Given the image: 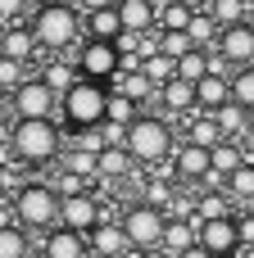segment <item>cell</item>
<instances>
[{
	"label": "cell",
	"instance_id": "b9f144b4",
	"mask_svg": "<svg viewBox=\"0 0 254 258\" xmlns=\"http://www.w3.org/2000/svg\"><path fill=\"white\" fill-rule=\"evenodd\" d=\"M9 141H14V122L0 118V150H9Z\"/></svg>",
	"mask_w": 254,
	"mask_h": 258
},
{
	"label": "cell",
	"instance_id": "7402d4cb",
	"mask_svg": "<svg viewBox=\"0 0 254 258\" xmlns=\"http://www.w3.org/2000/svg\"><path fill=\"white\" fill-rule=\"evenodd\" d=\"M218 36H223V27L209 18V9H195V18H191V27H186V41L195 45V50H205V54H214V45H218Z\"/></svg>",
	"mask_w": 254,
	"mask_h": 258
},
{
	"label": "cell",
	"instance_id": "7bdbcfd3",
	"mask_svg": "<svg viewBox=\"0 0 254 258\" xmlns=\"http://www.w3.org/2000/svg\"><path fill=\"white\" fill-rule=\"evenodd\" d=\"M177 258H214V254H209V249H205V245H191V249H186V254H177Z\"/></svg>",
	"mask_w": 254,
	"mask_h": 258
},
{
	"label": "cell",
	"instance_id": "30bf717a",
	"mask_svg": "<svg viewBox=\"0 0 254 258\" xmlns=\"http://www.w3.org/2000/svg\"><path fill=\"white\" fill-rule=\"evenodd\" d=\"M214 63H218V68H232V73L254 68V27H250V23L227 27V32L218 36V45H214Z\"/></svg>",
	"mask_w": 254,
	"mask_h": 258
},
{
	"label": "cell",
	"instance_id": "60d3db41",
	"mask_svg": "<svg viewBox=\"0 0 254 258\" xmlns=\"http://www.w3.org/2000/svg\"><path fill=\"white\" fill-rule=\"evenodd\" d=\"M241 249H254V213H241Z\"/></svg>",
	"mask_w": 254,
	"mask_h": 258
},
{
	"label": "cell",
	"instance_id": "4316f807",
	"mask_svg": "<svg viewBox=\"0 0 254 258\" xmlns=\"http://www.w3.org/2000/svg\"><path fill=\"white\" fill-rule=\"evenodd\" d=\"M223 141H227V136L218 132V122H214L209 113H205V118H195V122L186 127V145H200V150H209V154H214Z\"/></svg>",
	"mask_w": 254,
	"mask_h": 258
},
{
	"label": "cell",
	"instance_id": "681fc988",
	"mask_svg": "<svg viewBox=\"0 0 254 258\" xmlns=\"http://www.w3.org/2000/svg\"><path fill=\"white\" fill-rule=\"evenodd\" d=\"M236 258H241V254H236Z\"/></svg>",
	"mask_w": 254,
	"mask_h": 258
},
{
	"label": "cell",
	"instance_id": "2e32d148",
	"mask_svg": "<svg viewBox=\"0 0 254 258\" xmlns=\"http://www.w3.org/2000/svg\"><path fill=\"white\" fill-rule=\"evenodd\" d=\"M223 104H232V77H227V73H209V77L195 86V109L214 118Z\"/></svg>",
	"mask_w": 254,
	"mask_h": 258
},
{
	"label": "cell",
	"instance_id": "ab89813d",
	"mask_svg": "<svg viewBox=\"0 0 254 258\" xmlns=\"http://www.w3.org/2000/svg\"><path fill=\"white\" fill-rule=\"evenodd\" d=\"M23 82H27V68H23V63H9V59H0V95H14Z\"/></svg>",
	"mask_w": 254,
	"mask_h": 258
},
{
	"label": "cell",
	"instance_id": "f546056e",
	"mask_svg": "<svg viewBox=\"0 0 254 258\" xmlns=\"http://www.w3.org/2000/svg\"><path fill=\"white\" fill-rule=\"evenodd\" d=\"M0 258H32V240L18 222L0 227Z\"/></svg>",
	"mask_w": 254,
	"mask_h": 258
},
{
	"label": "cell",
	"instance_id": "5bb4252c",
	"mask_svg": "<svg viewBox=\"0 0 254 258\" xmlns=\"http://www.w3.org/2000/svg\"><path fill=\"white\" fill-rule=\"evenodd\" d=\"M118 18H123V32H132V36L159 32V5L155 0H118Z\"/></svg>",
	"mask_w": 254,
	"mask_h": 258
},
{
	"label": "cell",
	"instance_id": "bcb514c9",
	"mask_svg": "<svg viewBox=\"0 0 254 258\" xmlns=\"http://www.w3.org/2000/svg\"><path fill=\"white\" fill-rule=\"evenodd\" d=\"M245 141H250V145H254V118H250V136H245Z\"/></svg>",
	"mask_w": 254,
	"mask_h": 258
},
{
	"label": "cell",
	"instance_id": "3957f363",
	"mask_svg": "<svg viewBox=\"0 0 254 258\" xmlns=\"http://www.w3.org/2000/svg\"><path fill=\"white\" fill-rule=\"evenodd\" d=\"M9 209H14V222L32 236V231H55L59 227V213H64V195L55 190V186H45V181H27V186H18V195L9 200Z\"/></svg>",
	"mask_w": 254,
	"mask_h": 258
},
{
	"label": "cell",
	"instance_id": "d590c367",
	"mask_svg": "<svg viewBox=\"0 0 254 258\" xmlns=\"http://www.w3.org/2000/svg\"><path fill=\"white\" fill-rule=\"evenodd\" d=\"M132 172V154L127 150H105L100 154V177L105 181H118V177H127Z\"/></svg>",
	"mask_w": 254,
	"mask_h": 258
},
{
	"label": "cell",
	"instance_id": "cb8c5ba5",
	"mask_svg": "<svg viewBox=\"0 0 254 258\" xmlns=\"http://www.w3.org/2000/svg\"><path fill=\"white\" fill-rule=\"evenodd\" d=\"M141 73H145V82H150L155 91H164L168 82H177V59H168V54L150 50V54L141 59Z\"/></svg>",
	"mask_w": 254,
	"mask_h": 258
},
{
	"label": "cell",
	"instance_id": "7a4b0ae2",
	"mask_svg": "<svg viewBox=\"0 0 254 258\" xmlns=\"http://www.w3.org/2000/svg\"><path fill=\"white\" fill-rule=\"evenodd\" d=\"M64 122L55 118H41V122H14V141H9V154L27 168H41V163H55L64 154Z\"/></svg>",
	"mask_w": 254,
	"mask_h": 258
},
{
	"label": "cell",
	"instance_id": "d4e9b609",
	"mask_svg": "<svg viewBox=\"0 0 254 258\" xmlns=\"http://www.w3.org/2000/svg\"><path fill=\"white\" fill-rule=\"evenodd\" d=\"M205 9H209V18H214L223 32H227V27H241V23H250V5H245V0H209Z\"/></svg>",
	"mask_w": 254,
	"mask_h": 258
},
{
	"label": "cell",
	"instance_id": "f35d334b",
	"mask_svg": "<svg viewBox=\"0 0 254 258\" xmlns=\"http://www.w3.org/2000/svg\"><path fill=\"white\" fill-rule=\"evenodd\" d=\"M232 100H236L241 109H250V113H254V68L232 73Z\"/></svg>",
	"mask_w": 254,
	"mask_h": 258
},
{
	"label": "cell",
	"instance_id": "c3c4849f",
	"mask_svg": "<svg viewBox=\"0 0 254 258\" xmlns=\"http://www.w3.org/2000/svg\"><path fill=\"white\" fill-rule=\"evenodd\" d=\"M241 258H254V249H241Z\"/></svg>",
	"mask_w": 254,
	"mask_h": 258
},
{
	"label": "cell",
	"instance_id": "74e56055",
	"mask_svg": "<svg viewBox=\"0 0 254 258\" xmlns=\"http://www.w3.org/2000/svg\"><path fill=\"white\" fill-rule=\"evenodd\" d=\"M64 163H68V177H73V181H77V177H100V154L68 150V154H64Z\"/></svg>",
	"mask_w": 254,
	"mask_h": 258
},
{
	"label": "cell",
	"instance_id": "f6af8a7d",
	"mask_svg": "<svg viewBox=\"0 0 254 258\" xmlns=\"http://www.w3.org/2000/svg\"><path fill=\"white\" fill-rule=\"evenodd\" d=\"M5 204H9V200H5V181H0V209H5Z\"/></svg>",
	"mask_w": 254,
	"mask_h": 258
},
{
	"label": "cell",
	"instance_id": "d6986e66",
	"mask_svg": "<svg viewBox=\"0 0 254 258\" xmlns=\"http://www.w3.org/2000/svg\"><path fill=\"white\" fill-rule=\"evenodd\" d=\"M177 200H182V190H177V177H150V181L141 186V204H150V209H164V213H173V209H177Z\"/></svg>",
	"mask_w": 254,
	"mask_h": 258
},
{
	"label": "cell",
	"instance_id": "83f0119b",
	"mask_svg": "<svg viewBox=\"0 0 254 258\" xmlns=\"http://www.w3.org/2000/svg\"><path fill=\"white\" fill-rule=\"evenodd\" d=\"M191 18H195V5H182V0L159 5V32H186Z\"/></svg>",
	"mask_w": 254,
	"mask_h": 258
},
{
	"label": "cell",
	"instance_id": "ac0fdd59",
	"mask_svg": "<svg viewBox=\"0 0 254 258\" xmlns=\"http://www.w3.org/2000/svg\"><path fill=\"white\" fill-rule=\"evenodd\" d=\"M36 50H41V45H36V36H32L27 23L5 27V59H9V63H23V68H27V63L36 59Z\"/></svg>",
	"mask_w": 254,
	"mask_h": 258
},
{
	"label": "cell",
	"instance_id": "7c38bea8",
	"mask_svg": "<svg viewBox=\"0 0 254 258\" xmlns=\"http://www.w3.org/2000/svg\"><path fill=\"white\" fill-rule=\"evenodd\" d=\"M173 177H177V186L186 181H195V186H209V177H214V154L209 150H200V145H177V154H173V168H168Z\"/></svg>",
	"mask_w": 254,
	"mask_h": 258
},
{
	"label": "cell",
	"instance_id": "8fae6325",
	"mask_svg": "<svg viewBox=\"0 0 254 258\" xmlns=\"http://www.w3.org/2000/svg\"><path fill=\"white\" fill-rule=\"evenodd\" d=\"M195 245H205L214 258H236L241 254V222H236V218L200 222V227H195Z\"/></svg>",
	"mask_w": 254,
	"mask_h": 258
},
{
	"label": "cell",
	"instance_id": "484cf974",
	"mask_svg": "<svg viewBox=\"0 0 254 258\" xmlns=\"http://www.w3.org/2000/svg\"><path fill=\"white\" fill-rule=\"evenodd\" d=\"M109 91H114V95H127L132 104H145L150 95H159V91H155V86L145 82V73H141V68H136V73H118Z\"/></svg>",
	"mask_w": 254,
	"mask_h": 258
},
{
	"label": "cell",
	"instance_id": "ffe728a7",
	"mask_svg": "<svg viewBox=\"0 0 254 258\" xmlns=\"http://www.w3.org/2000/svg\"><path fill=\"white\" fill-rule=\"evenodd\" d=\"M36 77H41V82H45V86H50V91L64 100V95L77 86V77H82V73H77V63H73V59H50V63L36 73Z\"/></svg>",
	"mask_w": 254,
	"mask_h": 258
},
{
	"label": "cell",
	"instance_id": "ba28073f",
	"mask_svg": "<svg viewBox=\"0 0 254 258\" xmlns=\"http://www.w3.org/2000/svg\"><path fill=\"white\" fill-rule=\"evenodd\" d=\"M9 109H14V122H41V118H55V113H59V95H55L41 77H27V82L9 95Z\"/></svg>",
	"mask_w": 254,
	"mask_h": 258
},
{
	"label": "cell",
	"instance_id": "9a60e30c",
	"mask_svg": "<svg viewBox=\"0 0 254 258\" xmlns=\"http://www.w3.org/2000/svg\"><path fill=\"white\" fill-rule=\"evenodd\" d=\"M86 249L95 258H123L132 254V245H127V236H123V222H100L91 236H86Z\"/></svg>",
	"mask_w": 254,
	"mask_h": 258
},
{
	"label": "cell",
	"instance_id": "836d02e7",
	"mask_svg": "<svg viewBox=\"0 0 254 258\" xmlns=\"http://www.w3.org/2000/svg\"><path fill=\"white\" fill-rule=\"evenodd\" d=\"M218 218H232V213H227V195L205 190V195L195 200V227H200V222H218Z\"/></svg>",
	"mask_w": 254,
	"mask_h": 258
},
{
	"label": "cell",
	"instance_id": "ee69618b",
	"mask_svg": "<svg viewBox=\"0 0 254 258\" xmlns=\"http://www.w3.org/2000/svg\"><path fill=\"white\" fill-rule=\"evenodd\" d=\"M132 258H173L168 249H145V254H132Z\"/></svg>",
	"mask_w": 254,
	"mask_h": 258
},
{
	"label": "cell",
	"instance_id": "9c48e42d",
	"mask_svg": "<svg viewBox=\"0 0 254 258\" xmlns=\"http://www.w3.org/2000/svg\"><path fill=\"white\" fill-rule=\"evenodd\" d=\"M105 222V209L91 190H64V213H59V227L77 231V236H91L95 227Z\"/></svg>",
	"mask_w": 254,
	"mask_h": 258
},
{
	"label": "cell",
	"instance_id": "7dc6e473",
	"mask_svg": "<svg viewBox=\"0 0 254 258\" xmlns=\"http://www.w3.org/2000/svg\"><path fill=\"white\" fill-rule=\"evenodd\" d=\"M5 104H9V95H0V113H5Z\"/></svg>",
	"mask_w": 254,
	"mask_h": 258
},
{
	"label": "cell",
	"instance_id": "1f68e13d",
	"mask_svg": "<svg viewBox=\"0 0 254 258\" xmlns=\"http://www.w3.org/2000/svg\"><path fill=\"white\" fill-rule=\"evenodd\" d=\"M223 195H227V200H241V204H254V163H245V168H236V172L227 177Z\"/></svg>",
	"mask_w": 254,
	"mask_h": 258
},
{
	"label": "cell",
	"instance_id": "44dd1931",
	"mask_svg": "<svg viewBox=\"0 0 254 258\" xmlns=\"http://www.w3.org/2000/svg\"><path fill=\"white\" fill-rule=\"evenodd\" d=\"M245 163H250V159L241 154V145H236V141H223V145L214 150V177H209V186H218V190H223V186H227V177H232L236 168H245Z\"/></svg>",
	"mask_w": 254,
	"mask_h": 258
},
{
	"label": "cell",
	"instance_id": "6da1fadb",
	"mask_svg": "<svg viewBox=\"0 0 254 258\" xmlns=\"http://www.w3.org/2000/svg\"><path fill=\"white\" fill-rule=\"evenodd\" d=\"M27 27H32L36 45H41V50H50V54L73 50V45H82V41H86L82 9H73V5H36V9L27 14Z\"/></svg>",
	"mask_w": 254,
	"mask_h": 258
},
{
	"label": "cell",
	"instance_id": "52a82bcc",
	"mask_svg": "<svg viewBox=\"0 0 254 258\" xmlns=\"http://www.w3.org/2000/svg\"><path fill=\"white\" fill-rule=\"evenodd\" d=\"M73 63H77V73H82L86 82H100V86H114V77L123 73V54H118V45H109V41H82Z\"/></svg>",
	"mask_w": 254,
	"mask_h": 258
},
{
	"label": "cell",
	"instance_id": "e0dca14e",
	"mask_svg": "<svg viewBox=\"0 0 254 258\" xmlns=\"http://www.w3.org/2000/svg\"><path fill=\"white\" fill-rule=\"evenodd\" d=\"M86 236L68 231V227H55L45 240H41V258H86Z\"/></svg>",
	"mask_w": 254,
	"mask_h": 258
},
{
	"label": "cell",
	"instance_id": "603a6c76",
	"mask_svg": "<svg viewBox=\"0 0 254 258\" xmlns=\"http://www.w3.org/2000/svg\"><path fill=\"white\" fill-rule=\"evenodd\" d=\"M250 118H254V113H250V109H241L236 100H232V104H223V109L214 113L218 132H223L227 141H241V136H250Z\"/></svg>",
	"mask_w": 254,
	"mask_h": 258
},
{
	"label": "cell",
	"instance_id": "4fadbf2b",
	"mask_svg": "<svg viewBox=\"0 0 254 258\" xmlns=\"http://www.w3.org/2000/svg\"><path fill=\"white\" fill-rule=\"evenodd\" d=\"M82 27H86V41H109V45H118V41H123L118 5H91V9L82 14Z\"/></svg>",
	"mask_w": 254,
	"mask_h": 258
},
{
	"label": "cell",
	"instance_id": "f1b7e54d",
	"mask_svg": "<svg viewBox=\"0 0 254 258\" xmlns=\"http://www.w3.org/2000/svg\"><path fill=\"white\" fill-rule=\"evenodd\" d=\"M209 73H214V54H205V50H191V54L177 63V77H182L186 86H200Z\"/></svg>",
	"mask_w": 254,
	"mask_h": 258
},
{
	"label": "cell",
	"instance_id": "8d00e7d4",
	"mask_svg": "<svg viewBox=\"0 0 254 258\" xmlns=\"http://www.w3.org/2000/svg\"><path fill=\"white\" fill-rule=\"evenodd\" d=\"M155 50H159V54H168V59H177V63H182V59H186V54H191V50H195V45H191V41H186V32H159V41H155Z\"/></svg>",
	"mask_w": 254,
	"mask_h": 258
},
{
	"label": "cell",
	"instance_id": "e575fe53",
	"mask_svg": "<svg viewBox=\"0 0 254 258\" xmlns=\"http://www.w3.org/2000/svg\"><path fill=\"white\" fill-rule=\"evenodd\" d=\"M191 245H195V227H191V222H173V218H168V236H164V249L177 258V254H186Z\"/></svg>",
	"mask_w": 254,
	"mask_h": 258
},
{
	"label": "cell",
	"instance_id": "4dcf8cb0",
	"mask_svg": "<svg viewBox=\"0 0 254 258\" xmlns=\"http://www.w3.org/2000/svg\"><path fill=\"white\" fill-rule=\"evenodd\" d=\"M159 104H164L168 113H182V109H195V86H186V82L177 77V82H168V86L159 91Z\"/></svg>",
	"mask_w": 254,
	"mask_h": 258
},
{
	"label": "cell",
	"instance_id": "d6a6232c",
	"mask_svg": "<svg viewBox=\"0 0 254 258\" xmlns=\"http://www.w3.org/2000/svg\"><path fill=\"white\" fill-rule=\"evenodd\" d=\"M141 113H145L141 104H132L127 95H114V91H109V118H105V122H114V127H132Z\"/></svg>",
	"mask_w": 254,
	"mask_h": 258
},
{
	"label": "cell",
	"instance_id": "277c9868",
	"mask_svg": "<svg viewBox=\"0 0 254 258\" xmlns=\"http://www.w3.org/2000/svg\"><path fill=\"white\" fill-rule=\"evenodd\" d=\"M59 118H64V132H68V136H73V132H95V127H105V118H109V86L77 77V86L59 100Z\"/></svg>",
	"mask_w": 254,
	"mask_h": 258
},
{
	"label": "cell",
	"instance_id": "8992f818",
	"mask_svg": "<svg viewBox=\"0 0 254 258\" xmlns=\"http://www.w3.org/2000/svg\"><path fill=\"white\" fill-rule=\"evenodd\" d=\"M123 236L132 245V254H145V249H164V236H168V213L164 209H150V204H132L123 213Z\"/></svg>",
	"mask_w": 254,
	"mask_h": 258
},
{
	"label": "cell",
	"instance_id": "5b68a950",
	"mask_svg": "<svg viewBox=\"0 0 254 258\" xmlns=\"http://www.w3.org/2000/svg\"><path fill=\"white\" fill-rule=\"evenodd\" d=\"M127 154L132 163H164L177 154V132L168 118H155V113H141L132 127H127Z\"/></svg>",
	"mask_w": 254,
	"mask_h": 258
}]
</instances>
